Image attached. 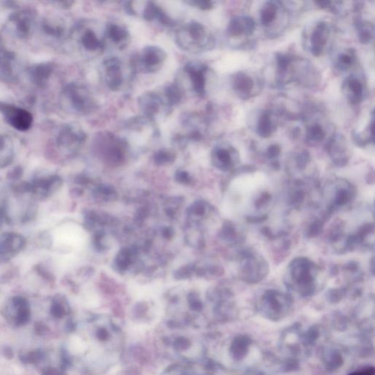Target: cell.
<instances>
[{"label": "cell", "mask_w": 375, "mask_h": 375, "mask_svg": "<svg viewBox=\"0 0 375 375\" xmlns=\"http://www.w3.org/2000/svg\"><path fill=\"white\" fill-rule=\"evenodd\" d=\"M6 219V215L5 211L2 209H0V228H2L4 221Z\"/></svg>", "instance_id": "cell-48"}, {"label": "cell", "mask_w": 375, "mask_h": 375, "mask_svg": "<svg viewBox=\"0 0 375 375\" xmlns=\"http://www.w3.org/2000/svg\"><path fill=\"white\" fill-rule=\"evenodd\" d=\"M190 5H195V6L197 7L199 9L203 10V11H209V10L212 9L213 5L212 2L208 0H195V1H189L187 2Z\"/></svg>", "instance_id": "cell-42"}, {"label": "cell", "mask_w": 375, "mask_h": 375, "mask_svg": "<svg viewBox=\"0 0 375 375\" xmlns=\"http://www.w3.org/2000/svg\"><path fill=\"white\" fill-rule=\"evenodd\" d=\"M107 30L109 37L114 42H120L126 39L128 36L127 30L117 24H110Z\"/></svg>", "instance_id": "cell-30"}, {"label": "cell", "mask_w": 375, "mask_h": 375, "mask_svg": "<svg viewBox=\"0 0 375 375\" xmlns=\"http://www.w3.org/2000/svg\"><path fill=\"white\" fill-rule=\"evenodd\" d=\"M291 63V59L285 54H278L277 55V65L280 71H285L289 65Z\"/></svg>", "instance_id": "cell-41"}, {"label": "cell", "mask_w": 375, "mask_h": 375, "mask_svg": "<svg viewBox=\"0 0 375 375\" xmlns=\"http://www.w3.org/2000/svg\"><path fill=\"white\" fill-rule=\"evenodd\" d=\"M343 271L346 278L350 281H360L363 277L361 268L359 262L350 261L343 266Z\"/></svg>", "instance_id": "cell-25"}, {"label": "cell", "mask_w": 375, "mask_h": 375, "mask_svg": "<svg viewBox=\"0 0 375 375\" xmlns=\"http://www.w3.org/2000/svg\"><path fill=\"white\" fill-rule=\"evenodd\" d=\"M213 163L216 167L222 171L230 170L235 163L230 152L224 148H218L214 151Z\"/></svg>", "instance_id": "cell-18"}, {"label": "cell", "mask_w": 375, "mask_h": 375, "mask_svg": "<svg viewBox=\"0 0 375 375\" xmlns=\"http://www.w3.org/2000/svg\"><path fill=\"white\" fill-rule=\"evenodd\" d=\"M51 313L55 318H62L67 314V305L61 296H56L53 299Z\"/></svg>", "instance_id": "cell-28"}, {"label": "cell", "mask_w": 375, "mask_h": 375, "mask_svg": "<svg viewBox=\"0 0 375 375\" xmlns=\"http://www.w3.org/2000/svg\"><path fill=\"white\" fill-rule=\"evenodd\" d=\"M166 54L162 49L157 47H147L144 49L142 62L149 67L161 64L166 58Z\"/></svg>", "instance_id": "cell-19"}, {"label": "cell", "mask_w": 375, "mask_h": 375, "mask_svg": "<svg viewBox=\"0 0 375 375\" xmlns=\"http://www.w3.org/2000/svg\"><path fill=\"white\" fill-rule=\"evenodd\" d=\"M270 268L268 261L251 249L242 250L238 255V274L248 284H257L266 278Z\"/></svg>", "instance_id": "cell-2"}, {"label": "cell", "mask_w": 375, "mask_h": 375, "mask_svg": "<svg viewBox=\"0 0 375 375\" xmlns=\"http://www.w3.org/2000/svg\"><path fill=\"white\" fill-rule=\"evenodd\" d=\"M375 368L367 367L365 368L364 369H362L361 371H359V372H353L349 375H375Z\"/></svg>", "instance_id": "cell-44"}, {"label": "cell", "mask_w": 375, "mask_h": 375, "mask_svg": "<svg viewBox=\"0 0 375 375\" xmlns=\"http://www.w3.org/2000/svg\"><path fill=\"white\" fill-rule=\"evenodd\" d=\"M14 147L11 139L0 136V168L9 166L14 159Z\"/></svg>", "instance_id": "cell-21"}, {"label": "cell", "mask_w": 375, "mask_h": 375, "mask_svg": "<svg viewBox=\"0 0 375 375\" xmlns=\"http://www.w3.org/2000/svg\"><path fill=\"white\" fill-rule=\"evenodd\" d=\"M347 84L351 93V96L350 97V101L353 104L359 103L361 100L362 96H363V87L361 83L355 77H350Z\"/></svg>", "instance_id": "cell-26"}, {"label": "cell", "mask_w": 375, "mask_h": 375, "mask_svg": "<svg viewBox=\"0 0 375 375\" xmlns=\"http://www.w3.org/2000/svg\"><path fill=\"white\" fill-rule=\"evenodd\" d=\"M185 70L190 75L194 89L197 94L203 96L205 94V69L202 66L196 67L192 64L185 66Z\"/></svg>", "instance_id": "cell-16"}, {"label": "cell", "mask_w": 375, "mask_h": 375, "mask_svg": "<svg viewBox=\"0 0 375 375\" xmlns=\"http://www.w3.org/2000/svg\"><path fill=\"white\" fill-rule=\"evenodd\" d=\"M144 18L147 21L158 19L159 22L163 24H169L170 23V18L167 17L162 8L152 2H148V5L144 11Z\"/></svg>", "instance_id": "cell-22"}, {"label": "cell", "mask_w": 375, "mask_h": 375, "mask_svg": "<svg viewBox=\"0 0 375 375\" xmlns=\"http://www.w3.org/2000/svg\"><path fill=\"white\" fill-rule=\"evenodd\" d=\"M325 218H320L311 223L307 229V235L308 238H314L322 233L324 227Z\"/></svg>", "instance_id": "cell-32"}, {"label": "cell", "mask_w": 375, "mask_h": 375, "mask_svg": "<svg viewBox=\"0 0 375 375\" xmlns=\"http://www.w3.org/2000/svg\"><path fill=\"white\" fill-rule=\"evenodd\" d=\"M53 67L50 63H42L33 66L30 70L32 81L37 86L45 85L52 73Z\"/></svg>", "instance_id": "cell-15"}, {"label": "cell", "mask_w": 375, "mask_h": 375, "mask_svg": "<svg viewBox=\"0 0 375 375\" xmlns=\"http://www.w3.org/2000/svg\"><path fill=\"white\" fill-rule=\"evenodd\" d=\"M25 238L16 232L0 236V261H8L18 255L25 246Z\"/></svg>", "instance_id": "cell-6"}, {"label": "cell", "mask_w": 375, "mask_h": 375, "mask_svg": "<svg viewBox=\"0 0 375 375\" xmlns=\"http://www.w3.org/2000/svg\"><path fill=\"white\" fill-rule=\"evenodd\" d=\"M160 99L157 95L148 93L143 95L139 100V104L144 113L148 117H153L160 107Z\"/></svg>", "instance_id": "cell-20"}, {"label": "cell", "mask_w": 375, "mask_h": 375, "mask_svg": "<svg viewBox=\"0 0 375 375\" xmlns=\"http://www.w3.org/2000/svg\"><path fill=\"white\" fill-rule=\"evenodd\" d=\"M188 33L189 36L195 41H200L205 35V31L203 26L198 22H192L188 27Z\"/></svg>", "instance_id": "cell-34"}, {"label": "cell", "mask_w": 375, "mask_h": 375, "mask_svg": "<svg viewBox=\"0 0 375 375\" xmlns=\"http://www.w3.org/2000/svg\"><path fill=\"white\" fill-rule=\"evenodd\" d=\"M277 8L272 2H268L261 11V21L263 25H269L277 16Z\"/></svg>", "instance_id": "cell-29"}, {"label": "cell", "mask_w": 375, "mask_h": 375, "mask_svg": "<svg viewBox=\"0 0 375 375\" xmlns=\"http://www.w3.org/2000/svg\"><path fill=\"white\" fill-rule=\"evenodd\" d=\"M257 133L262 138H268L274 131V126L271 121L269 112H265L261 114L257 123Z\"/></svg>", "instance_id": "cell-24"}, {"label": "cell", "mask_w": 375, "mask_h": 375, "mask_svg": "<svg viewBox=\"0 0 375 375\" xmlns=\"http://www.w3.org/2000/svg\"><path fill=\"white\" fill-rule=\"evenodd\" d=\"M318 267L310 259L294 258L287 268L286 281L292 288L304 294H310L315 290Z\"/></svg>", "instance_id": "cell-1"}, {"label": "cell", "mask_w": 375, "mask_h": 375, "mask_svg": "<svg viewBox=\"0 0 375 375\" xmlns=\"http://www.w3.org/2000/svg\"><path fill=\"white\" fill-rule=\"evenodd\" d=\"M64 94L77 112L84 113L90 109V99L85 89L74 84H69L65 89Z\"/></svg>", "instance_id": "cell-7"}, {"label": "cell", "mask_w": 375, "mask_h": 375, "mask_svg": "<svg viewBox=\"0 0 375 375\" xmlns=\"http://www.w3.org/2000/svg\"><path fill=\"white\" fill-rule=\"evenodd\" d=\"M373 26L369 24H362L360 27L359 38L362 44H369L373 38Z\"/></svg>", "instance_id": "cell-36"}, {"label": "cell", "mask_w": 375, "mask_h": 375, "mask_svg": "<svg viewBox=\"0 0 375 375\" xmlns=\"http://www.w3.org/2000/svg\"><path fill=\"white\" fill-rule=\"evenodd\" d=\"M328 37V29L326 23H320L313 32L311 37V52L316 57L323 53Z\"/></svg>", "instance_id": "cell-9"}, {"label": "cell", "mask_w": 375, "mask_h": 375, "mask_svg": "<svg viewBox=\"0 0 375 375\" xmlns=\"http://www.w3.org/2000/svg\"><path fill=\"white\" fill-rule=\"evenodd\" d=\"M272 202V196L268 192H262L254 201V207L257 210L265 209Z\"/></svg>", "instance_id": "cell-37"}, {"label": "cell", "mask_w": 375, "mask_h": 375, "mask_svg": "<svg viewBox=\"0 0 375 375\" xmlns=\"http://www.w3.org/2000/svg\"><path fill=\"white\" fill-rule=\"evenodd\" d=\"M44 354L42 351H41V350H35V351L30 353L28 356H24L23 357V359H24L23 361L25 362V363H37V362L40 361L44 358Z\"/></svg>", "instance_id": "cell-40"}, {"label": "cell", "mask_w": 375, "mask_h": 375, "mask_svg": "<svg viewBox=\"0 0 375 375\" xmlns=\"http://www.w3.org/2000/svg\"><path fill=\"white\" fill-rule=\"evenodd\" d=\"M85 139V135L81 131L75 130L70 126H65L60 130L57 136V145L63 147H67L74 143H80Z\"/></svg>", "instance_id": "cell-12"}, {"label": "cell", "mask_w": 375, "mask_h": 375, "mask_svg": "<svg viewBox=\"0 0 375 375\" xmlns=\"http://www.w3.org/2000/svg\"><path fill=\"white\" fill-rule=\"evenodd\" d=\"M355 61V53L350 49L339 56V65L342 70H347Z\"/></svg>", "instance_id": "cell-35"}, {"label": "cell", "mask_w": 375, "mask_h": 375, "mask_svg": "<svg viewBox=\"0 0 375 375\" xmlns=\"http://www.w3.org/2000/svg\"><path fill=\"white\" fill-rule=\"evenodd\" d=\"M174 348L178 352H185L192 347V342L185 337H179L173 343Z\"/></svg>", "instance_id": "cell-39"}, {"label": "cell", "mask_w": 375, "mask_h": 375, "mask_svg": "<svg viewBox=\"0 0 375 375\" xmlns=\"http://www.w3.org/2000/svg\"><path fill=\"white\" fill-rule=\"evenodd\" d=\"M232 86L235 91L241 94L248 95L254 87L252 79L244 73H239L234 77Z\"/></svg>", "instance_id": "cell-23"}, {"label": "cell", "mask_w": 375, "mask_h": 375, "mask_svg": "<svg viewBox=\"0 0 375 375\" xmlns=\"http://www.w3.org/2000/svg\"><path fill=\"white\" fill-rule=\"evenodd\" d=\"M11 308L16 312V321L18 325H24L30 320V308L25 297L15 296L11 301Z\"/></svg>", "instance_id": "cell-11"}, {"label": "cell", "mask_w": 375, "mask_h": 375, "mask_svg": "<svg viewBox=\"0 0 375 375\" xmlns=\"http://www.w3.org/2000/svg\"><path fill=\"white\" fill-rule=\"evenodd\" d=\"M14 60L11 53L0 50V79L5 82H11L15 79L13 67Z\"/></svg>", "instance_id": "cell-14"}, {"label": "cell", "mask_w": 375, "mask_h": 375, "mask_svg": "<svg viewBox=\"0 0 375 375\" xmlns=\"http://www.w3.org/2000/svg\"><path fill=\"white\" fill-rule=\"evenodd\" d=\"M82 43L84 48L89 51H96L102 46L101 42L98 39L97 36L92 30H87L82 37Z\"/></svg>", "instance_id": "cell-27"}, {"label": "cell", "mask_w": 375, "mask_h": 375, "mask_svg": "<svg viewBox=\"0 0 375 375\" xmlns=\"http://www.w3.org/2000/svg\"><path fill=\"white\" fill-rule=\"evenodd\" d=\"M330 193L331 197L328 199V205L326 212L330 215L335 211L348 206L354 201L356 196V189L353 184L344 179L336 180Z\"/></svg>", "instance_id": "cell-3"}, {"label": "cell", "mask_w": 375, "mask_h": 375, "mask_svg": "<svg viewBox=\"0 0 375 375\" xmlns=\"http://www.w3.org/2000/svg\"><path fill=\"white\" fill-rule=\"evenodd\" d=\"M326 133L320 125L316 124L311 126L307 131V139L311 142H321L324 139Z\"/></svg>", "instance_id": "cell-33"}, {"label": "cell", "mask_w": 375, "mask_h": 375, "mask_svg": "<svg viewBox=\"0 0 375 375\" xmlns=\"http://www.w3.org/2000/svg\"><path fill=\"white\" fill-rule=\"evenodd\" d=\"M166 98L169 104H178L182 98V93L178 86L175 84H170L165 90Z\"/></svg>", "instance_id": "cell-31"}, {"label": "cell", "mask_w": 375, "mask_h": 375, "mask_svg": "<svg viewBox=\"0 0 375 375\" xmlns=\"http://www.w3.org/2000/svg\"><path fill=\"white\" fill-rule=\"evenodd\" d=\"M255 30V22L250 17L234 18L228 24V33L230 36H239L242 34H251Z\"/></svg>", "instance_id": "cell-10"}, {"label": "cell", "mask_w": 375, "mask_h": 375, "mask_svg": "<svg viewBox=\"0 0 375 375\" xmlns=\"http://www.w3.org/2000/svg\"><path fill=\"white\" fill-rule=\"evenodd\" d=\"M13 22L15 23L17 34L22 38L28 37L31 33L32 17L29 11H21L12 16Z\"/></svg>", "instance_id": "cell-13"}, {"label": "cell", "mask_w": 375, "mask_h": 375, "mask_svg": "<svg viewBox=\"0 0 375 375\" xmlns=\"http://www.w3.org/2000/svg\"><path fill=\"white\" fill-rule=\"evenodd\" d=\"M0 112L8 124L20 131L29 130L33 125V115L25 109L0 102Z\"/></svg>", "instance_id": "cell-4"}, {"label": "cell", "mask_w": 375, "mask_h": 375, "mask_svg": "<svg viewBox=\"0 0 375 375\" xmlns=\"http://www.w3.org/2000/svg\"><path fill=\"white\" fill-rule=\"evenodd\" d=\"M63 180L57 175L39 177L30 182V195L36 199L44 200L60 189Z\"/></svg>", "instance_id": "cell-5"}, {"label": "cell", "mask_w": 375, "mask_h": 375, "mask_svg": "<svg viewBox=\"0 0 375 375\" xmlns=\"http://www.w3.org/2000/svg\"><path fill=\"white\" fill-rule=\"evenodd\" d=\"M221 237L224 241L232 245H239L245 240V237L241 229L231 222L225 223L223 226Z\"/></svg>", "instance_id": "cell-17"}, {"label": "cell", "mask_w": 375, "mask_h": 375, "mask_svg": "<svg viewBox=\"0 0 375 375\" xmlns=\"http://www.w3.org/2000/svg\"><path fill=\"white\" fill-rule=\"evenodd\" d=\"M47 327L43 324H37L35 326L36 332L39 334H43V333H46L47 331Z\"/></svg>", "instance_id": "cell-47"}, {"label": "cell", "mask_w": 375, "mask_h": 375, "mask_svg": "<svg viewBox=\"0 0 375 375\" xmlns=\"http://www.w3.org/2000/svg\"><path fill=\"white\" fill-rule=\"evenodd\" d=\"M43 375H63L62 372L54 368H47L43 372Z\"/></svg>", "instance_id": "cell-45"}, {"label": "cell", "mask_w": 375, "mask_h": 375, "mask_svg": "<svg viewBox=\"0 0 375 375\" xmlns=\"http://www.w3.org/2000/svg\"><path fill=\"white\" fill-rule=\"evenodd\" d=\"M175 159V155L170 152L160 150L155 155V162L158 164H165V163H171Z\"/></svg>", "instance_id": "cell-38"}, {"label": "cell", "mask_w": 375, "mask_h": 375, "mask_svg": "<svg viewBox=\"0 0 375 375\" xmlns=\"http://www.w3.org/2000/svg\"><path fill=\"white\" fill-rule=\"evenodd\" d=\"M106 69V80L109 88L112 90H117L123 82L120 63L117 59H108L103 63Z\"/></svg>", "instance_id": "cell-8"}, {"label": "cell", "mask_w": 375, "mask_h": 375, "mask_svg": "<svg viewBox=\"0 0 375 375\" xmlns=\"http://www.w3.org/2000/svg\"><path fill=\"white\" fill-rule=\"evenodd\" d=\"M21 175H22V169L19 167L16 168L10 174L11 178H14V179H18V178H21Z\"/></svg>", "instance_id": "cell-46"}, {"label": "cell", "mask_w": 375, "mask_h": 375, "mask_svg": "<svg viewBox=\"0 0 375 375\" xmlns=\"http://www.w3.org/2000/svg\"><path fill=\"white\" fill-rule=\"evenodd\" d=\"M281 153V148L278 145H273L270 146L267 149V157L270 160H274L277 159Z\"/></svg>", "instance_id": "cell-43"}]
</instances>
